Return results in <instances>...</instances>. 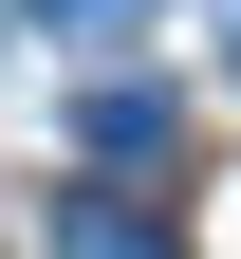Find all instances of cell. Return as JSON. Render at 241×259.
Segmentation results:
<instances>
[{
  "mask_svg": "<svg viewBox=\"0 0 241 259\" xmlns=\"http://www.w3.org/2000/svg\"><path fill=\"white\" fill-rule=\"evenodd\" d=\"M0 37H19V0H0Z\"/></svg>",
  "mask_w": 241,
  "mask_h": 259,
  "instance_id": "3",
  "label": "cell"
},
{
  "mask_svg": "<svg viewBox=\"0 0 241 259\" xmlns=\"http://www.w3.org/2000/svg\"><path fill=\"white\" fill-rule=\"evenodd\" d=\"M93 148L112 167H167V93H93Z\"/></svg>",
  "mask_w": 241,
  "mask_h": 259,
  "instance_id": "2",
  "label": "cell"
},
{
  "mask_svg": "<svg viewBox=\"0 0 241 259\" xmlns=\"http://www.w3.org/2000/svg\"><path fill=\"white\" fill-rule=\"evenodd\" d=\"M149 19H167V0H38V37H75V56H130Z\"/></svg>",
  "mask_w": 241,
  "mask_h": 259,
  "instance_id": "1",
  "label": "cell"
}]
</instances>
